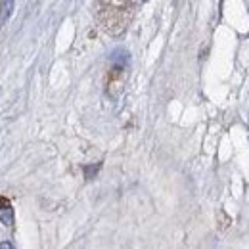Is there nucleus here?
<instances>
[{
  "instance_id": "nucleus-1",
  "label": "nucleus",
  "mask_w": 249,
  "mask_h": 249,
  "mask_svg": "<svg viewBox=\"0 0 249 249\" xmlns=\"http://www.w3.org/2000/svg\"><path fill=\"white\" fill-rule=\"evenodd\" d=\"M0 222L12 226L14 224V209L6 197H0Z\"/></svg>"
},
{
  "instance_id": "nucleus-2",
  "label": "nucleus",
  "mask_w": 249,
  "mask_h": 249,
  "mask_svg": "<svg viewBox=\"0 0 249 249\" xmlns=\"http://www.w3.org/2000/svg\"><path fill=\"white\" fill-rule=\"evenodd\" d=\"M12 8H14V0H4L2 6H0V23L8 21L10 14H12Z\"/></svg>"
},
{
  "instance_id": "nucleus-3",
  "label": "nucleus",
  "mask_w": 249,
  "mask_h": 249,
  "mask_svg": "<svg viewBox=\"0 0 249 249\" xmlns=\"http://www.w3.org/2000/svg\"><path fill=\"white\" fill-rule=\"evenodd\" d=\"M98 169H100V163H96L94 167H85V173H87V178H92L94 173H98Z\"/></svg>"
}]
</instances>
